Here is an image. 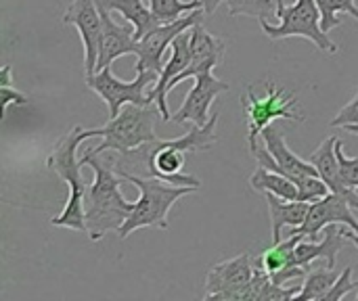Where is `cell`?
<instances>
[{"label":"cell","instance_id":"1f68e13d","mask_svg":"<svg viewBox=\"0 0 358 301\" xmlns=\"http://www.w3.org/2000/svg\"><path fill=\"white\" fill-rule=\"evenodd\" d=\"M222 2H227V0H201V6H203V10H206V15H212Z\"/></svg>","mask_w":358,"mask_h":301},{"label":"cell","instance_id":"d6a6232c","mask_svg":"<svg viewBox=\"0 0 358 301\" xmlns=\"http://www.w3.org/2000/svg\"><path fill=\"white\" fill-rule=\"evenodd\" d=\"M344 233H346V239H348V241H350L352 245H357V247H358V235H357V233H355L352 228H350V230L346 228Z\"/></svg>","mask_w":358,"mask_h":301},{"label":"cell","instance_id":"5bb4252c","mask_svg":"<svg viewBox=\"0 0 358 301\" xmlns=\"http://www.w3.org/2000/svg\"><path fill=\"white\" fill-rule=\"evenodd\" d=\"M195 84L189 90L185 103L180 109L172 115V122L182 126V124H193V126H206L210 122V107L214 98L222 92H229L231 86L218 78L212 75V71H203L193 78Z\"/></svg>","mask_w":358,"mask_h":301},{"label":"cell","instance_id":"7a4b0ae2","mask_svg":"<svg viewBox=\"0 0 358 301\" xmlns=\"http://www.w3.org/2000/svg\"><path fill=\"white\" fill-rule=\"evenodd\" d=\"M84 166H90L94 172V180L88 186L86 195V235L90 241H101L107 233H117L130 212L134 210V203L126 201L122 195V176L115 172L109 159H103V155H88L80 159Z\"/></svg>","mask_w":358,"mask_h":301},{"label":"cell","instance_id":"4316f807","mask_svg":"<svg viewBox=\"0 0 358 301\" xmlns=\"http://www.w3.org/2000/svg\"><path fill=\"white\" fill-rule=\"evenodd\" d=\"M298 184V201H317L325 195H329V186L321 180V176H302L296 180Z\"/></svg>","mask_w":358,"mask_h":301},{"label":"cell","instance_id":"ba28073f","mask_svg":"<svg viewBox=\"0 0 358 301\" xmlns=\"http://www.w3.org/2000/svg\"><path fill=\"white\" fill-rule=\"evenodd\" d=\"M157 78H159L157 71L145 69V71H136V78L132 82H122L113 75L111 65H109L96 73L84 75V82L92 92H96L101 96V101H105V105L109 109V119H111V117H117V113L128 103L143 105V107L155 105L149 98V94H145V88L155 84Z\"/></svg>","mask_w":358,"mask_h":301},{"label":"cell","instance_id":"d4e9b609","mask_svg":"<svg viewBox=\"0 0 358 301\" xmlns=\"http://www.w3.org/2000/svg\"><path fill=\"white\" fill-rule=\"evenodd\" d=\"M147 2H149V8L155 13V17L162 23L176 21L195 8H203L201 0H189V2H185V0H147Z\"/></svg>","mask_w":358,"mask_h":301},{"label":"cell","instance_id":"484cf974","mask_svg":"<svg viewBox=\"0 0 358 301\" xmlns=\"http://www.w3.org/2000/svg\"><path fill=\"white\" fill-rule=\"evenodd\" d=\"M227 4H229L231 17L248 15V17H258L262 21L271 13H277L275 0H227Z\"/></svg>","mask_w":358,"mask_h":301},{"label":"cell","instance_id":"f546056e","mask_svg":"<svg viewBox=\"0 0 358 301\" xmlns=\"http://www.w3.org/2000/svg\"><path fill=\"white\" fill-rule=\"evenodd\" d=\"M0 101H2V115L4 117H6V111L10 105L23 107L29 103V98L23 92H19L17 88H13V84H0Z\"/></svg>","mask_w":358,"mask_h":301},{"label":"cell","instance_id":"836d02e7","mask_svg":"<svg viewBox=\"0 0 358 301\" xmlns=\"http://www.w3.org/2000/svg\"><path fill=\"white\" fill-rule=\"evenodd\" d=\"M344 130H346V132H350V134H357V136H358V124H350V126H344Z\"/></svg>","mask_w":358,"mask_h":301},{"label":"cell","instance_id":"8992f818","mask_svg":"<svg viewBox=\"0 0 358 301\" xmlns=\"http://www.w3.org/2000/svg\"><path fill=\"white\" fill-rule=\"evenodd\" d=\"M275 2H277L275 17L279 19V25H271V23H266V19L260 21L262 31L271 40L300 36V38L310 40L319 50H325L329 54H336L340 50L338 44L329 38V34L323 31L321 10L315 0H296V4H292V6H285L283 0H275Z\"/></svg>","mask_w":358,"mask_h":301},{"label":"cell","instance_id":"83f0119b","mask_svg":"<svg viewBox=\"0 0 358 301\" xmlns=\"http://www.w3.org/2000/svg\"><path fill=\"white\" fill-rule=\"evenodd\" d=\"M336 155L340 161V172H342V180L346 182V186L358 189V157H346L344 155V142L338 138L336 142Z\"/></svg>","mask_w":358,"mask_h":301},{"label":"cell","instance_id":"8fae6325","mask_svg":"<svg viewBox=\"0 0 358 301\" xmlns=\"http://www.w3.org/2000/svg\"><path fill=\"white\" fill-rule=\"evenodd\" d=\"M254 270H256V264L250 254H241L237 258H231L212 266L206 279L203 300L241 301L243 289L254 279Z\"/></svg>","mask_w":358,"mask_h":301},{"label":"cell","instance_id":"3957f363","mask_svg":"<svg viewBox=\"0 0 358 301\" xmlns=\"http://www.w3.org/2000/svg\"><path fill=\"white\" fill-rule=\"evenodd\" d=\"M92 136H94L92 130H84L82 126H73L55 142L52 151L46 157V168L52 170L55 174H59V178L69 189V197H67L63 212L57 218H50L52 226L69 228L76 233H86L84 201H86L90 184L84 182V174H82L84 163L76 157V151H78L80 142H84L86 138H92Z\"/></svg>","mask_w":358,"mask_h":301},{"label":"cell","instance_id":"cb8c5ba5","mask_svg":"<svg viewBox=\"0 0 358 301\" xmlns=\"http://www.w3.org/2000/svg\"><path fill=\"white\" fill-rule=\"evenodd\" d=\"M321 10V27L323 31H331L342 25L340 15H352L358 21V8L355 0H315Z\"/></svg>","mask_w":358,"mask_h":301},{"label":"cell","instance_id":"d6986e66","mask_svg":"<svg viewBox=\"0 0 358 301\" xmlns=\"http://www.w3.org/2000/svg\"><path fill=\"white\" fill-rule=\"evenodd\" d=\"M264 199H266V205H268V212H271V224H273V243H279L281 241V233L285 226H300L304 224L308 212H310V203L308 201H287V199H281L273 193H262Z\"/></svg>","mask_w":358,"mask_h":301},{"label":"cell","instance_id":"5b68a950","mask_svg":"<svg viewBox=\"0 0 358 301\" xmlns=\"http://www.w3.org/2000/svg\"><path fill=\"white\" fill-rule=\"evenodd\" d=\"M162 117L157 105H134L128 103L117 113V117H111L103 128H92L94 136H103V142L99 147L88 149V155H103L105 151L115 153H128L149 140H155V122Z\"/></svg>","mask_w":358,"mask_h":301},{"label":"cell","instance_id":"e0dca14e","mask_svg":"<svg viewBox=\"0 0 358 301\" xmlns=\"http://www.w3.org/2000/svg\"><path fill=\"white\" fill-rule=\"evenodd\" d=\"M336 142L338 138L336 136H329L327 140H323L308 157V161L317 168L321 180L329 186L331 193L336 195H342L350 201V205L358 210V195L355 189L346 186V182L342 180V172H340V161H338V155H336Z\"/></svg>","mask_w":358,"mask_h":301},{"label":"cell","instance_id":"4dcf8cb0","mask_svg":"<svg viewBox=\"0 0 358 301\" xmlns=\"http://www.w3.org/2000/svg\"><path fill=\"white\" fill-rule=\"evenodd\" d=\"M350 124H358V92L352 96V101L346 107H342L340 113L331 119L334 128H344Z\"/></svg>","mask_w":358,"mask_h":301},{"label":"cell","instance_id":"ac0fdd59","mask_svg":"<svg viewBox=\"0 0 358 301\" xmlns=\"http://www.w3.org/2000/svg\"><path fill=\"white\" fill-rule=\"evenodd\" d=\"M346 228H338V224H329L323 230V241H306L302 239L296 245V264L310 268L315 260H325L329 268H336V260L340 256V251L344 249L346 243Z\"/></svg>","mask_w":358,"mask_h":301},{"label":"cell","instance_id":"7402d4cb","mask_svg":"<svg viewBox=\"0 0 358 301\" xmlns=\"http://www.w3.org/2000/svg\"><path fill=\"white\" fill-rule=\"evenodd\" d=\"M306 239L302 235H289L287 239H281L279 243H273L271 249H266L260 258H258V264L268 272H277V270H283V268H292V266H298L296 264V245Z\"/></svg>","mask_w":358,"mask_h":301},{"label":"cell","instance_id":"6da1fadb","mask_svg":"<svg viewBox=\"0 0 358 301\" xmlns=\"http://www.w3.org/2000/svg\"><path fill=\"white\" fill-rule=\"evenodd\" d=\"M218 113L210 117L206 126H193L191 132L178 136V138H155L149 140L128 153H115L109 157L115 172L122 174H134V176H147V178H159L170 184L178 186H197L201 189V180L185 174V153L193 151H210L218 142L216 124Z\"/></svg>","mask_w":358,"mask_h":301},{"label":"cell","instance_id":"277c9868","mask_svg":"<svg viewBox=\"0 0 358 301\" xmlns=\"http://www.w3.org/2000/svg\"><path fill=\"white\" fill-rule=\"evenodd\" d=\"M124 180H128L132 186L138 189L141 197L134 203V210L126 218L124 226L117 230L120 239H128L138 228H168V214L174 207V203L180 197H187L191 193H197V186H178L170 184L159 178H147V176H134V174H122Z\"/></svg>","mask_w":358,"mask_h":301},{"label":"cell","instance_id":"9a60e30c","mask_svg":"<svg viewBox=\"0 0 358 301\" xmlns=\"http://www.w3.org/2000/svg\"><path fill=\"white\" fill-rule=\"evenodd\" d=\"M224 54H227V46L220 38L212 36L203 23H197L191 27V63L189 67L178 73L170 86H168V92H172L182 80H189V78H195L203 71H214L218 65H222L224 61Z\"/></svg>","mask_w":358,"mask_h":301},{"label":"cell","instance_id":"ffe728a7","mask_svg":"<svg viewBox=\"0 0 358 301\" xmlns=\"http://www.w3.org/2000/svg\"><path fill=\"white\" fill-rule=\"evenodd\" d=\"M145 2L147 0H96V4L105 6L107 10H117L126 19V23L134 25L136 40H141L151 29L162 25V21L155 17V13Z\"/></svg>","mask_w":358,"mask_h":301},{"label":"cell","instance_id":"2e32d148","mask_svg":"<svg viewBox=\"0 0 358 301\" xmlns=\"http://www.w3.org/2000/svg\"><path fill=\"white\" fill-rule=\"evenodd\" d=\"M101 19H103V38H101V50H99V61H96V71L109 67L115 59L124 54H136L138 50V40L134 38V25L126 23H115L111 19V10L99 4Z\"/></svg>","mask_w":358,"mask_h":301},{"label":"cell","instance_id":"30bf717a","mask_svg":"<svg viewBox=\"0 0 358 301\" xmlns=\"http://www.w3.org/2000/svg\"><path fill=\"white\" fill-rule=\"evenodd\" d=\"M262 138H264V149L256 147L252 151L258 166H264L266 170L279 172V174L292 178L294 182L302 176H319L317 168L310 161H304L302 157H298L287 147V142H285V138L277 126H273V124L266 126L262 130Z\"/></svg>","mask_w":358,"mask_h":301},{"label":"cell","instance_id":"52a82bcc","mask_svg":"<svg viewBox=\"0 0 358 301\" xmlns=\"http://www.w3.org/2000/svg\"><path fill=\"white\" fill-rule=\"evenodd\" d=\"M266 96L258 98L254 88L248 86L245 94L241 96V105L248 117V142L250 151L258 147V136L266 126H271L275 119H292V122H304L306 117L296 111L298 98L294 92H287L279 88L275 82H266Z\"/></svg>","mask_w":358,"mask_h":301},{"label":"cell","instance_id":"603a6c76","mask_svg":"<svg viewBox=\"0 0 358 301\" xmlns=\"http://www.w3.org/2000/svg\"><path fill=\"white\" fill-rule=\"evenodd\" d=\"M338 272L329 266L325 268H315V270H308V274L304 277V285L300 287V293L296 300L300 301H310V300H321L327 295V291L334 287V283L338 281Z\"/></svg>","mask_w":358,"mask_h":301},{"label":"cell","instance_id":"4fadbf2b","mask_svg":"<svg viewBox=\"0 0 358 301\" xmlns=\"http://www.w3.org/2000/svg\"><path fill=\"white\" fill-rule=\"evenodd\" d=\"M329 224H346L358 235V220L352 214L350 201L342 195H336V193H329V195L313 201L304 224L292 228L289 235H302V237L315 241L317 235L323 233Z\"/></svg>","mask_w":358,"mask_h":301},{"label":"cell","instance_id":"7c38bea8","mask_svg":"<svg viewBox=\"0 0 358 301\" xmlns=\"http://www.w3.org/2000/svg\"><path fill=\"white\" fill-rule=\"evenodd\" d=\"M63 23L73 25L84 44V71L96 73V61L103 38V19L96 0H73L63 13Z\"/></svg>","mask_w":358,"mask_h":301},{"label":"cell","instance_id":"44dd1931","mask_svg":"<svg viewBox=\"0 0 358 301\" xmlns=\"http://www.w3.org/2000/svg\"><path fill=\"white\" fill-rule=\"evenodd\" d=\"M250 186L258 193H273L281 199H287V201H294L298 199V184L279 174V172H273V170H266L264 166H258L256 172L252 174L250 178Z\"/></svg>","mask_w":358,"mask_h":301},{"label":"cell","instance_id":"f1b7e54d","mask_svg":"<svg viewBox=\"0 0 358 301\" xmlns=\"http://www.w3.org/2000/svg\"><path fill=\"white\" fill-rule=\"evenodd\" d=\"M355 289H358V281H352V268H344V272L338 277V281L334 283V287L327 291V295L323 301H340L346 295H350Z\"/></svg>","mask_w":358,"mask_h":301},{"label":"cell","instance_id":"9c48e42d","mask_svg":"<svg viewBox=\"0 0 358 301\" xmlns=\"http://www.w3.org/2000/svg\"><path fill=\"white\" fill-rule=\"evenodd\" d=\"M203 8H195L191 13H187L185 17L170 21V23H162L159 27L151 29L147 36H143L138 40V50H136V71H157L162 73L164 69V52L168 50V46H172L174 38L187 29H191L197 23H203Z\"/></svg>","mask_w":358,"mask_h":301}]
</instances>
